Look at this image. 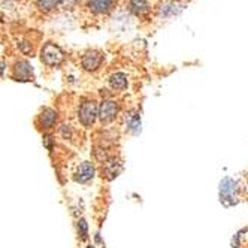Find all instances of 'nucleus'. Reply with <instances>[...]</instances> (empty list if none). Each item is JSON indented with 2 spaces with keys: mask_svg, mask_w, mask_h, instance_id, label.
Wrapping results in <instances>:
<instances>
[{
  "mask_svg": "<svg viewBox=\"0 0 248 248\" xmlns=\"http://www.w3.org/2000/svg\"><path fill=\"white\" fill-rule=\"evenodd\" d=\"M184 9V3L181 0H162L160 3L155 6V14L158 18H173Z\"/></svg>",
  "mask_w": 248,
  "mask_h": 248,
  "instance_id": "1",
  "label": "nucleus"
},
{
  "mask_svg": "<svg viewBox=\"0 0 248 248\" xmlns=\"http://www.w3.org/2000/svg\"><path fill=\"white\" fill-rule=\"evenodd\" d=\"M78 118L82 126L92 127L96 118H99V109H97L96 103L93 100H85L84 103H81L79 109H78Z\"/></svg>",
  "mask_w": 248,
  "mask_h": 248,
  "instance_id": "2",
  "label": "nucleus"
},
{
  "mask_svg": "<svg viewBox=\"0 0 248 248\" xmlns=\"http://www.w3.org/2000/svg\"><path fill=\"white\" fill-rule=\"evenodd\" d=\"M105 62V54L99 49H88L81 59L82 69L87 72H96L100 69L102 63Z\"/></svg>",
  "mask_w": 248,
  "mask_h": 248,
  "instance_id": "3",
  "label": "nucleus"
},
{
  "mask_svg": "<svg viewBox=\"0 0 248 248\" xmlns=\"http://www.w3.org/2000/svg\"><path fill=\"white\" fill-rule=\"evenodd\" d=\"M220 198L227 206L233 205L238 199V184L232 178H226L220 184Z\"/></svg>",
  "mask_w": 248,
  "mask_h": 248,
  "instance_id": "4",
  "label": "nucleus"
},
{
  "mask_svg": "<svg viewBox=\"0 0 248 248\" xmlns=\"http://www.w3.org/2000/svg\"><path fill=\"white\" fill-rule=\"evenodd\" d=\"M41 59L46 66H57L63 62V51L56 44H45L41 52Z\"/></svg>",
  "mask_w": 248,
  "mask_h": 248,
  "instance_id": "5",
  "label": "nucleus"
},
{
  "mask_svg": "<svg viewBox=\"0 0 248 248\" xmlns=\"http://www.w3.org/2000/svg\"><path fill=\"white\" fill-rule=\"evenodd\" d=\"M117 114H118V105H117V102L106 99V100H103L100 103V106H99V120L103 124L112 123L115 120Z\"/></svg>",
  "mask_w": 248,
  "mask_h": 248,
  "instance_id": "6",
  "label": "nucleus"
},
{
  "mask_svg": "<svg viewBox=\"0 0 248 248\" xmlns=\"http://www.w3.org/2000/svg\"><path fill=\"white\" fill-rule=\"evenodd\" d=\"M87 8L94 15H108L114 9V0H88Z\"/></svg>",
  "mask_w": 248,
  "mask_h": 248,
  "instance_id": "7",
  "label": "nucleus"
},
{
  "mask_svg": "<svg viewBox=\"0 0 248 248\" xmlns=\"http://www.w3.org/2000/svg\"><path fill=\"white\" fill-rule=\"evenodd\" d=\"M94 173H96L94 166H93L90 162H84V163H81V165H79V168L77 169L74 178H75V181H77V183H79V184H85V183L92 181V180L94 178Z\"/></svg>",
  "mask_w": 248,
  "mask_h": 248,
  "instance_id": "8",
  "label": "nucleus"
},
{
  "mask_svg": "<svg viewBox=\"0 0 248 248\" xmlns=\"http://www.w3.org/2000/svg\"><path fill=\"white\" fill-rule=\"evenodd\" d=\"M127 11L136 16H142L151 11V3L150 0H129Z\"/></svg>",
  "mask_w": 248,
  "mask_h": 248,
  "instance_id": "9",
  "label": "nucleus"
},
{
  "mask_svg": "<svg viewBox=\"0 0 248 248\" xmlns=\"http://www.w3.org/2000/svg\"><path fill=\"white\" fill-rule=\"evenodd\" d=\"M31 74V67L27 62H18L14 67V78L16 81H30Z\"/></svg>",
  "mask_w": 248,
  "mask_h": 248,
  "instance_id": "10",
  "label": "nucleus"
},
{
  "mask_svg": "<svg viewBox=\"0 0 248 248\" xmlns=\"http://www.w3.org/2000/svg\"><path fill=\"white\" fill-rule=\"evenodd\" d=\"M109 85L112 90H117V92H123L126 90L127 85H129V79H127V75L123 74V72H115L109 77Z\"/></svg>",
  "mask_w": 248,
  "mask_h": 248,
  "instance_id": "11",
  "label": "nucleus"
},
{
  "mask_svg": "<svg viewBox=\"0 0 248 248\" xmlns=\"http://www.w3.org/2000/svg\"><path fill=\"white\" fill-rule=\"evenodd\" d=\"M56 121H57V112L54 109L46 108L39 115V123H41L42 129H51L56 124Z\"/></svg>",
  "mask_w": 248,
  "mask_h": 248,
  "instance_id": "12",
  "label": "nucleus"
},
{
  "mask_svg": "<svg viewBox=\"0 0 248 248\" xmlns=\"http://www.w3.org/2000/svg\"><path fill=\"white\" fill-rule=\"evenodd\" d=\"M103 165H105V173L109 175V178H114L121 170V163L117 158H109V160H106Z\"/></svg>",
  "mask_w": 248,
  "mask_h": 248,
  "instance_id": "13",
  "label": "nucleus"
},
{
  "mask_svg": "<svg viewBox=\"0 0 248 248\" xmlns=\"http://www.w3.org/2000/svg\"><path fill=\"white\" fill-rule=\"evenodd\" d=\"M38 8L44 12H49L52 9H56L63 5V0H38L36 2Z\"/></svg>",
  "mask_w": 248,
  "mask_h": 248,
  "instance_id": "14",
  "label": "nucleus"
},
{
  "mask_svg": "<svg viewBox=\"0 0 248 248\" xmlns=\"http://www.w3.org/2000/svg\"><path fill=\"white\" fill-rule=\"evenodd\" d=\"M139 126H140V120H139V117L138 115H133V117H130V121H129V129L132 130V132H138V129H139Z\"/></svg>",
  "mask_w": 248,
  "mask_h": 248,
  "instance_id": "15",
  "label": "nucleus"
},
{
  "mask_svg": "<svg viewBox=\"0 0 248 248\" xmlns=\"http://www.w3.org/2000/svg\"><path fill=\"white\" fill-rule=\"evenodd\" d=\"M78 233L81 235L82 239H87V223H85L84 218H81L78 221Z\"/></svg>",
  "mask_w": 248,
  "mask_h": 248,
  "instance_id": "16",
  "label": "nucleus"
},
{
  "mask_svg": "<svg viewBox=\"0 0 248 248\" xmlns=\"http://www.w3.org/2000/svg\"><path fill=\"white\" fill-rule=\"evenodd\" d=\"M3 72H5V63H3V62H0V77L3 75Z\"/></svg>",
  "mask_w": 248,
  "mask_h": 248,
  "instance_id": "17",
  "label": "nucleus"
},
{
  "mask_svg": "<svg viewBox=\"0 0 248 248\" xmlns=\"http://www.w3.org/2000/svg\"><path fill=\"white\" fill-rule=\"evenodd\" d=\"M88 248H94V247H88Z\"/></svg>",
  "mask_w": 248,
  "mask_h": 248,
  "instance_id": "18",
  "label": "nucleus"
}]
</instances>
